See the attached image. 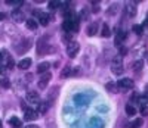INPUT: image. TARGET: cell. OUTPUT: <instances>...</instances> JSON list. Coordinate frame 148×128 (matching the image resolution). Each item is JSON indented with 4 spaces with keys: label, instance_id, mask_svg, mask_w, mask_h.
Returning a JSON list of instances; mask_svg holds the SVG:
<instances>
[{
    "label": "cell",
    "instance_id": "1",
    "mask_svg": "<svg viewBox=\"0 0 148 128\" xmlns=\"http://www.w3.org/2000/svg\"><path fill=\"white\" fill-rule=\"evenodd\" d=\"M123 71H125V66H123V58L121 56H114L113 60H111V72L114 75H121Z\"/></svg>",
    "mask_w": 148,
    "mask_h": 128
},
{
    "label": "cell",
    "instance_id": "2",
    "mask_svg": "<svg viewBox=\"0 0 148 128\" xmlns=\"http://www.w3.org/2000/svg\"><path fill=\"white\" fill-rule=\"evenodd\" d=\"M116 84H117V87H119V90H123V91L130 90V88L135 85V83H133L132 78H120Z\"/></svg>",
    "mask_w": 148,
    "mask_h": 128
},
{
    "label": "cell",
    "instance_id": "3",
    "mask_svg": "<svg viewBox=\"0 0 148 128\" xmlns=\"http://www.w3.org/2000/svg\"><path fill=\"white\" fill-rule=\"evenodd\" d=\"M79 50H80V44H79L77 41L71 40V41L68 43V46H67V55H68L70 58H74V56L79 53Z\"/></svg>",
    "mask_w": 148,
    "mask_h": 128
},
{
    "label": "cell",
    "instance_id": "4",
    "mask_svg": "<svg viewBox=\"0 0 148 128\" xmlns=\"http://www.w3.org/2000/svg\"><path fill=\"white\" fill-rule=\"evenodd\" d=\"M51 78H52V74H51V72L42 74V77H40L39 83H37V87H39L40 90H45V88L47 87V84H49V81H51Z\"/></svg>",
    "mask_w": 148,
    "mask_h": 128
},
{
    "label": "cell",
    "instance_id": "5",
    "mask_svg": "<svg viewBox=\"0 0 148 128\" xmlns=\"http://www.w3.org/2000/svg\"><path fill=\"white\" fill-rule=\"evenodd\" d=\"M25 99H27L28 103H39L40 102V94L37 93L36 90H30V91H27Z\"/></svg>",
    "mask_w": 148,
    "mask_h": 128
},
{
    "label": "cell",
    "instance_id": "6",
    "mask_svg": "<svg viewBox=\"0 0 148 128\" xmlns=\"http://www.w3.org/2000/svg\"><path fill=\"white\" fill-rule=\"evenodd\" d=\"M34 15L39 18V21H40V24L43 25V27H46V25L49 24V19H51V16H49V15L43 14V12H40V10H34Z\"/></svg>",
    "mask_w": 148,
    "mask_h": 128
},
{
    "label": "cell",
    "instance_id": "7",
    "mask_svg": "<svg viewBox=\"0 0 148 128\" xmlns=\"http://www.w3.org/2000/svg\"><path fill=\"white\" fill-rule=\"evenodd\" d=\"M24 118H25V121H36L37 118H39V113H37V110H34V109H25Z\"/></svg>",
    "mask_w": 148,
    "mask_h": 128
},
{
    "label": "cell",
    "instance_id": "8",
    "mask_svg": "<svg viewBox=\"0 0 148 128\" xmlns=\"http://www.w3.org/2000/svg\"><path fill=\"white\" fill-rule=\"evenodd\" d=\"M10 16H12V19H14L15 22H22L24 19H25V16H24V14H22L19 9H15L14 12H12Z\"/></svg>",
    "mask_w": 148,
    "mask_h": 128
},
{
    "label": "cell",
    "instance_id": "9",
    "mask_svg": "<svg viewBox=\"0 0 148 128\" xmlns=\"http://www.w3.org/2000/svg\"><path fill=\"white\" fill-rule=\"evenodd\" d=\"M49 68H51V63L49 62H42V63H39V66H37V72L39 74H46V72H49Z\"/></svg>",
    "mask_w": 148,
    "mask_h": 128
},
{
    "label": "cell",
    "instance_id": "10",
    "mask_svg": "<svg viewBox=\"0 0 148 128\" xmlns=\"http://www.w3.org/2000/svg\"><path fill=\"white\" fill-rule=\"evenodd\" d=\"M125 10L127 12V16L129 18H133L135 16V14H136V7H135V5L133 3H126V7H125Z\"/></svg>",
    "mask_w": 148,
    "mask_h": 128
},
{
    "label": "cell",
    "instance_id": "11",
    "mask_svg": "<svg viewBox=\"0 0 148 128\" xmlns=\"http://www.w3.org/2000/svg\"><path fill=\"white\" fill-rule=\"evenodd\" d=\"M126 38V33L123 31V30H120V31H117V34H116V46H121V43H123V40Z\"/></svg>",
    "mask_w": 148,
    "mask_h": 128
},
{
    "label": "cell",
    "instance_id": "12",
    "mask_svg": "<svg viewBox=\"0 0 148 128\" xmlns=\"http://www.w3.org/2000/svg\"><path fill=\"white\" fill-rule=\"evenodd\" d=\"M30 66H31V59H30V58L22 59V60H19V63H18V68H19V69H28Z\"/></svg>",
    "mask_w": 148,
    "mask_h": 128
},
{
    "label": "cell",
    "instance_id": "13",
    "mask_svg": "<svg viewBox=\"0 0 148 128\" xmlns=\"http://www.w3.org/2000/svg\"><path fill=\"white\" fill-rule=\"evenodd\" d=\"M25 25H27V28H28V30H31V31H36V30H37V27H39L37 21H36V19H33V18L27 19V21H25Z\"/></svg>",
    "mask_w": 148,
    "mask_h": 128
},
{
    "label": "cell",
    "instance_id": "14",
    "mask_svg": "<svg viewBox=\"0 0 148 128\" xmlns=\"http://www.w3.org/2000/svg\"><path fill=\"white\" fill-rule=\"evenodd\" d=\"M96 31H98V24L96 22H93V24H90L88 28H86V34H88L89 37H92V35H95L96 34Z\"/></svg>",
    "mask_w": 148,
    "mask_h": 128
},
{
    "label": "cell",
    "instance_id": "15",
    "mask_svg": "<svg viewBox=\"0 0 148 128\" xmlns=\"http://www.w3.org/2000/svg\"><path fill=\"white\" fill-rule=\"evenodd\" d=\"M49 109V103L47 102H39V108H37V113H46Z\"/></svg>",
    "mask_w": 148,
    "mask_h": 128
},
{
    "label": "cell",
    "instance_id": "16",
    "mask_svg": "<svg viewBox=\"0 0 148 128\" xmlns=\"http://www.w3.org/2000/svg\"><path fill=\"white\" fill-rule=\"evenodd\" d=\"M9 59H10V56L8 53V50H2V52H0V63L6 66V63H8Z\"/></svg>",
    "mask_w": 148,
    "mask_h": 128
},
{
    "label": "cell",
    "instance_id": "17",
    "mask_svg": "<svg viewBox=\"0 0 148 128\" xmlns=\"http://www.w3.org/2000/svg\"><path fill=\"white\" fill-rule=\"evenodd\" d=\"M105 88H107L110 93H119V87H117V84L113 83V81H111V83H107V84H105Z\"/></svg>",
    "mask_w": 148,
    "mask_h": 128
},
{
    "label": "cell",
    "instance_id": "18",
    "mask_svg": "<svg viewBox=\"0 0 148 128\" xmlns=\"http://www.w3.org/2000/svg\"><path fill=\"white\" fill-rule=\"evenodd\" d=\"M9 124H10L12 127H15V128H19V127L22 125L21 119H19V118H16V116H12V118L9 119Z\"/></svg>",
    "mask_w": 148,
    "mask_h": 128
},
{
    "label": "cell",
    "instance_id": "19",
    "mask_svg": "<svg viewBox=\"0 0 148 128\" xmlns=\"http://www.w3.org/2000/svg\"><path fill=\"white\" fill-rule=\"evenodd\" d=\"M126 113H127V116H133L135 113H136V108H135L133 105H126Z\"/></svg>",
    "mask_w": 148,
    "mask_h": 128
},
{
    "label": "cell",
    "instance_id": "20",
    "mask_svg": "<svg viewBox=\"0 0 148 128\" xmlns=\"http://www.w3.org/2000/svg\"><path fill=\"white\" fill-rule=\"evenodd\" d=\"M70 75H71V66L70 65H65L64 69L61 71V77H62V78H67V77H70Z\"/></svg>",
    "mask_w": 148,
    "mask_h": 128
},
{
    "label": "cell",
    "instance_id": "21",
    "mask_svg": "<svg viewBox=\"0 0 148 128\" xmlns=\"http://www.w3.org/2000/svg\"><path fill=\"white\" fill-rule=\"evenodd\" d=\"M101 35H102V37H110V35H111L110 27H108L107 24H104V25H102V31H101Z\"/></svg>",
    "mask_w": 148,
    "mask_h": 128
},
{
    "label": "cell",
    "instance_id": "22",
    "mask_svg": "<svg viewBox=\"0 0 148 128\" xmlns=\"http://www.w3.org/2000/svg\"><path fill=\"white\" fill-rule=\"evenodd\" d=\"M141 125H142V119H141V118H136L133 122L129 124V128H139Z\"/></svg>",
    "mask_w": 148,
    "mask_h": 128
},
{
    "label": "cell",
    "instance_id": "23",
    "mask_svg": "<svg viewBox=\"0 0 148 128\" xmlns=\"http://www.w3.org/2000/svg\"><path fill=\"white\" fill-rule=\"evenodd\" d=\"M142 27H141V25H133V27H132V31L135 33V34H136V35H142Z\"/></svg>",
    "mask_w": 148,
    "mask_h": 128
},
{
    "label": "cell",
    "instance_id": "24",
    "mask_svg": "<svg viewBox=\"0 0 148 128\" xmlns=\"http://www.w3.org/2000/svg\"><path fill=\"white\" fill-rule=\"evenodd\" d=\"M142 65H144L142 60H136V62L133 63V69H135V71H141V69H142Z\"/></svg>",
    "mask_w": 148,
    "mask_h": 128
},
{
    "label": "cell",
    "instance_id": "25",
    "mask_svg": "<svg viewBox=\"0 0 148 128\" xmlns=\"http://www.w3.org/2000/svg\"><path fill=\"white\" fill-rule=\"evenodd\" d=\"M56 96H58V87H53V91H51V93H49L47 99H49V100H51V99L53 100V99H55Z\"/></svg>",
    "mask_w": 148,
    "mask_h": 128
},
{
    "label": "cell",
    "instance_id": "26",
    "mask_svg": "<svg viewBox=\"0 0 148 128\" xmlns=\"http://www.w3.org/2000/svg\"><path fill=\"white\" fill-rule=\"evenodd\" d=\"M58 6H61V3L56 2V0H53V2H49V9L55 10V9H58Z\"/></svg>",
    "mask_w": 148,
    "mask_h": 128
},
{
    "label": "cell",
    "instance_id": "27",
    "mask_svg": "<svg viewBox=\"0 0 148 128\" xmlns=\"http://www.w3.org/2000/svg\"><path fill=\"white\" fill-rule=\"evenodd\" d=\"M92 12H93V14H98V12H99V3H98V2H92Z\"/></svg>",
    "mask_w": 148,
    "mask_h": 128
},
{
    "label": "cell",
    "instance_id": "28",
    "mask_svg": "<svg viewBox=\"0 0 148 128\" xmlns=\"http://www.w3.org/2000/svg\"><path fill=\"white\" fill-rule=\"evenodd\" d=\"M0 85L5 87V88H8V87L10 85V83H9V80H8V78H2V80H0Z\"/></svg>",
    "mask_w": 148,
    "mask_h": 128
},
{
    "label": "cell",
    "instance_id": "29",
    "mask_svg": "<svg viewBox=\"0 0 148 128\" xmlns=\"http://www.w3.org/2000/svg\"><path fill=\"white\" fill-rule=\"evenodd\" d=\"M14 66H15V62H14V59L10 58V59L8 60V63H6V68H8V69H12Z\"/></svg>",
    "mask_w": 148,
    "mask_h": 128
},
{
    "label": "cell",
    "instance_id": "30",
    "mask_svg": "<svg viewBox=\"0 0 148 128\" xmlns=\"http://www.w3.org/2000/svg\"><path fill=\"white\" fill-rule=\"evenodd\" d=\"M141 115H142V116H148V106H142L141 108Z\"/></svg>",
    "mask_w": 148,
    "mask_h": 128
},
{
    "label": "cell",
    "instance_id": "31",
    "mask_svg": "<svg viewBox=\"0 0 148 128\" xmlns=\"http://www.w3.org/2000/svg\"><path fill=\"white\" fill-rule=\"evenodd\" d=\"M126 53H127V49H126V47H120V53H119V56H121V58H123Z\"/></svg>",
    "mask_w": 148,
    "mask_h": 128
},
{
    "label": "cell",
    "instance_id": "32",
    "mask_svg": "<svg viewBox=\"0 0 148 128\" xmlns=\"http://www.w3.org/2000/svg\"><path fill=\"white\" fill-rule=\"evenodd\" d=\"M8 5H22V2H15V0H8Z\"/></svg>",
    "mask_w": 148,
    "mask_h": 128
},
{
    "label": "cell",
    "instance_id": "33",
    "mask_svg": "<svg viewBox=\"0 0 148 128\" xmlns=\"http://www.w3.org/2000/svg\"><path fill=\"white\" fill-rule=\"evenodd\" d=\"M5 71H6V66L0 63V74H5Z\"/></svg>",
    "mask_w": 148,
    "mask_h": 128
},
{
    "label": "cell",
    "instance_id": "34",
    "mask_svg": "<svg viewBox=\"0 0 148 128\" xmlns=\"http://www.w3.org/2000/svg\"><path fill=\"white\" fill-rule=\"evenodd\" d=\"M6 19V14H3V12H0V21Z\"/></svg>",
    "mask_w": 148,
    "mask_h": 128
},
{
    "label": "cell",
    "instance_id": "35",
    "mask_svg": "<svg viewBox=\"0 0 148 128\" xmlns=\"http://www.w3.org/2000/svg\"><path fill=\"white\" fill-rule=\"evenodd\" d=\"M145 25H148V15H147V18H145V21L142 22V25H141V27L144 28V27H145Z\"/></svg>",
    "mask_w": 148,
    "mask_h": 128
},
{
    "label": "cell",
    "instance_id": "36",
    "mask_svg": "<svg viewBox=\"0 0 148 128\" xmlns=\"http://www.w3.org/2000/svg\"><path fill=\"white\" fill-rule=\"evenodd\" d=\"M25 128H39V125H34V124H30V125H25Z\"/></svg>",
    "mask_w": 148,
    "mask_h": 128
},
{
    "label": "cell",
    "instance_id": "37",
    "mask_svg": "<svg viewBox=\"0 0 148 128\" xmlns=\"http://www.w3.org/2000/svg\"><path fill=\"white\" fill-rule=\"evenodd\" d=\"M31 78H33V75H31V74L25 75V80H27V81H31Z\"/></svg>",
    "mask_w": 148,
    "mask_h": 128
},
{
    "label": "cell",
    "instance_id": "38",
    "mask_svg": "<svg viewBox=\"0 0 148 128\" xmlns=\"http://www.w3.org/2000/svg\"><path fill=\"white\" fill-rule=\"evenodd\" d=\"M0 128H3V124H2V121H0Z\"/></svg>",
    "mask_w": 148,
    "mask_h": 128
}]
</instances>
